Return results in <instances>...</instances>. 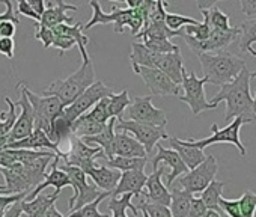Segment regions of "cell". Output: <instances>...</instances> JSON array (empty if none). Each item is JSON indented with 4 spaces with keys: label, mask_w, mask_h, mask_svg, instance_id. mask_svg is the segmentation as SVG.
I'll return each instance as SVG.
<instances>
[{
    "label": "cell",
    "mask_w": 256,
    "mask_h": 217,
    "mask_svg": "<svg viewBox=\"0 0 256 217\" xmlns=\"http://www.w3.org/2000/svg\"><path fill=\"white\" fill-rule=\"evenodd\" d=\"M254 78V71L242 68L241 72L228 84L220 86V90L208 101L212 106L226 101L224 121L230 122L235 118H242L247 124L256 122L253 115V96L250 95V80Z\"/></svg>",
    "instance_id": "obj_1"
},
{
    "label": "cell",
    "mask_w": 256,
    "mask_h": 217,
    "mask_svg": "<svg viewBox=\"0 0 256 217\" xmlns=\"http://www.w3.org/2000/svg\"><path fill=\"white\" fill-rule=\"evenodd\" d=\"M95 82V68L92 59H86L82 62L77 71L65 78L54 80L44 89V95L56 96L64 107L70 106L77 96H80L92 83Z\"/></svg>",
    "instance_id": "obj_2"
},
{
    "label": "cell",
    "mask_w": 256,
    "mask_h": 217,
    "mask_svg": "<svg viewBox=\"0 0 256 217\" xmlns=\"http://www.w3.org/2000/svg\"><path fill=\"white\" fill-rule=\"evenodd\" d=\"M199 62L202 65L204 77L208 83L216 86H223L230 83L242 68H246V60L223 50L217 53L199 54Z\"/></svg>",
    "instance_id": "obj_3"
},
{
    "label": "cell",
    "mask_w": 256,
    "mask_h": 217,
    "mask_svg": "<svg viewBox=\"0 0 256 217\" xmlns=\"http://www.w3.org/2000/svg\"><path fill=\"white\" fill-rule=\"evenodd\" d=\"M28 98L30 101L32 110H34V122L36 130H42L47 136H50L54 121L64 114V106L56 96L38 95L32 92L29 88L26 90ZM50 139V138H48Z\"/></svg>",
    "instance_id": "obj_4"
},
{
    "label": "cell",
    "mask_w": 256,
    "mask_h": 217,
    "mask_svg": "<svg viewBox=\"0 0 256 217\" xmlns=\"http://www.w3.org/2000/svg\"><path fill=\"white\" fill-rule=\"evenodd\" d=\"M59 169H62L71 180L72 182V196L68 200V210L74 211L78 210L90 202H94L95 199H98L101 196V190L88 180L86 174L78 169V168H72V166H66V164H60Z\"/></svg>",
    "instance_id": "obj_5"
},
{
    "label": "cell",
    "mask_w": 256,
    "mask_h": 217,
    "mask_svg": "<svg viewBox=\"0 0 256 217\" xmlns=\"http://www.w3.org/2000/svg\"><path fill=\"white\" fill-rule=\"evenodd\" d=\"M208 83V80L205 77L199 78L193 71H182V82L181 86L184 89V94L180 95L178 98L186 102L193 115H199L205 110H214L217 108L216 106L210 104L205 95V84Z\"/></svg>",
    "instance_id": "obj_6"
},
{
    "label": "cell",
    "mask_w": 256,
    "mask_h": 217,
    "mask_svg": "<svg viewBox=\"0 0 256 217\" xmlns=\"http://www.w3.org/2000/svg\"><path fill=\"white\" fill-rule=\"evenodd\" d=\"M113 94V89L108 88L104 82L101 80H95L80 96H77L70 106H66L64 108V116L65 120L72 124L76 120H78L82 115H84L86 112H89L90 108L102 98L110 96Z\"/></svg>",
    "instance_id": "obj_7"
},
{
    "label": "cell",
    "mask_w": 256,
    "mask_h": 217,
    "mask_svg": "<svg viewBox=\"0 0 256 217\" xmlns=\"http://www.w3.org/2000/svg\"><path fill=\"white\" fill-rule=\"evenodd\" d=\"M247 124L242 118H235L230 121L229 126H226L224 128H218L217 124H212L211 126V132L212 134L210 138H205V139H200V140H194V139H188L186 140L190 146H194L198 150H202L210 146V145H214V144H232L238 151L240 154L244 157L247 154V150L246 146L242 145L241 139H240V128Z\"/></svg>",
    "instance_id": "obj_8"
},
{
    "label": "cell",
    "mask_w": 256,
    "mask_h": 217,
    "mask_svg": "<svg viewBox=\"0 0 256 217\" xmlns=\"http://www.w3.org/2000/svg\"><path fill=\"white\" fill-rule=\"evenodd\" d=\"M218 170V163L214 156H206L205 160L194 169L188 170L180 178V187L190 194H200L214 181Z\"/></svg>",
    "instance_id": "obj_9"
},
{
    "label": "cell",
    "mask_w": 256,
    "mask_h": 217,
    "mask_svg": "<svg viewBox=\"0 0 256 217\" xmlns=\"http://www.w3.org/2000/svg\"><path fill=\"white\" fill-rule=\"evenodd\" d=\"M119 132H125L132 138H134L146 151V154H151V151L156 148V145L163 140L169 139V134L166 128L162 127H154L150 124H142L136 121H125L124 118L116 120V127Z\"/></svg>",
    "instance_id": "obj_10"
},
{
    "label": "cell",
    "mask_w": 256,
    "mask_h": 217,
    "mask_svg": "<svg viewBox=\"0 0 256 217\" xmlns=\"http://www.w3.org/2000/svg\"><path fill=\"white\" fill-rule=\"evenodd\" d=\"M240 36V28L238 26H232L229 30H218V29H211L210 36L205 41H196L194 38L182 34L181 38H184L186 44L188 46V48L196 54H204V53H217V52H223L224 48H228L236 38Z\"/></svg>",
    "instance_id": "obj_11"
},
{
    "label": "cell",
    "mask_w": 256,
    "mask_h": 217,
    "mask_svg": "<svg viewBox=\"0 0 256 217\" xmlns=\"http://www.w3.org/2000/svg\"><path fill=\"white\" fill-rule=\"evenodd\" d=\"M126 116L128 121H136L142 124H150L154 127L166 128L168 116L162 108L152 104V96H134L126 107Z\"/></svg>",
    "instance_id": "obj_12"
},
{
    "label": "cell",
    "mask_w": 256,
    "mask_h": 217,
    "mask_svg": "<svg viewBox=\"0 0 256 217\" xmlns=\"http://www.w3.org/2000/svg\"><path fill=\"white\" fill-rule=\"evenodd\" d=\"M68 140H70V150L66 152H64L60 157V160L66 166L78 168L84 174H88L90 169H94L96 166L95 160L104 156L101 148L88 146L86 144H83L82 139H78L72 134L68 138Z\"/></svg>",
    "instance_id": "obj_13"
},
{
    "label": "cell",
    "mask_w": 256,
    "mask_h": 217,
    "mask_svg": "<svg viewBox=\"0 0 256 217\" xmlns=\"http://www.w3.org/2000/svg\"><path fill=\"white\" fill-rule=\"evenodd\" d=\"M92 8V18L83 24V30H89L96 24H113V30L116 34H122L125 30V28H130L133 16H134V10L130 8H114L110 14L104 12L100 2L96 0H92L89 4Z\"/></svg>",
    "instance_id": "obj_14"
},
{
    "label": "cell",
    "mask_w": 256,
    "mask_h": 217,
    "mask_svg": "<svg viewBox=\"0 0 256 217\" xmlns=\"http://www.w3.org/2000/svg\"><path fill=\"white\" fill-rule=\"evenodd\" d=\"M133 71L142 77L148 89L151 90V96H169V95H176L180 96L181 86L175 84L164 72H162L157 68H146V66H133Z\"/></svg>",
    "instance_id": "obj_15"
},
{
    "label": "cell",
    "mask_w": 256,
    "mask_h": 217,
    "mask_svg": "<svg viewBox=\"0 0 256 217\" xmlns=\"http://www.w3.org/2000/svg\"><path fill=\"white\" fill-rule=\"evenodd\" d=\"M20 100L18 101H14L17 107H20V115L17 116V121H16V126L10 134V142H17V140H22L28 136L32 134V132L35 130V122H34V110H32V106H30V101L28 98V88L20 83ZM8 142V144H10Z\"/></svg>",
    "instance_id": "obj_16"
},
{
    "label": "cell",
    "mask_w": 256,
    "mask_h": 217,
    "mask_svg": "<svg viewBox=\"0 0 256 217\" xmlns=\"http://www.w3.org/2000/svg\"><path fill=\"white\" fill-rule=\"evenodd\" d=\"M106 158L110 160L113 157H146L145 148L128 133L119 132L114 134L113 144L110 145L108 151L104 152Z\"/></svg>",
    "instance_id": "obj_17"
},
{
    "label": "cell",
    "mask_w": 256,
    "mask_h": 217,
    "mask_svg": "<svg viewBox=\"0 0 256 217\" xmlns=\"http://www.w3.org/2000/svg\"><path fill=\"white\" fill-rule=\"evenodd\" d=\"M164 170H166L164 166L158 168L157 170H152V174L148 175V178H146V184H145V188L142 193L145 196V200H148L151 204L169 206L170 205V192L162 180L164 175Z\"/></svg>",
    "instance_id": "obj_18"
},
{
    "label": "cell",
    "mask_w": 256,
    "mask_h": 217,
    "mask_svg": "<svg viewBox=\"0 0 256 217\" xmlns=\"http://www.w3.org/2000/svg\"><path fill=\"white\" fill-rule=\"evenodd\" d=\"M156 146H157V154H156V157H152V169L157 170L160 163H164L166 166H169V168L172 169V172L168 175L166 184L170 187V186L174 184V181H175L178 176L187 174L188 169H187V166L184 164V162L181 160V157H180L174 150H168V148H164V146L160 145V144H157Z\"/></svg>",
    "instance_id": "obj_19"
},
{
    "label": "cell",
    "mask_w": 256,
    "mask_h": 217,
    "mask_svg": "<svg viewBox=\"0 0 256 217\" xmlns=\"http://www.w3.org/2000/svg\"><path fill=\"white\" fill-rule=\"evenodd\" d=\"M44 148H47L48 151H52L53 154H56L59 158L62 157L64 151L48 139V136L42 132V130H34L30 136L17 140V142H10L5 145L4 150H30V151H42Z\"/></svg>",
    "instance_id": "obj_20"
},
{
    "label": "cell",
    "mask_w": 256,
    "mask_h": 217,
    "mask_svg": "<svg viewBox=\"0 0 256 217\" xmlns=\"http://www.w3.org/2000/svg\"><path fill=\"white\" fill-rule=\"evenodd\" d=\"M151 68H157L162 72H164L175 84L181 86L182 82V71L184 68V59L181 52L176 53H166V54H154L152 59V66Z\"/></svg>",
    "instance_id": "obj_21"
},
{
    "label": "cell",
    "mask_w": 256,
    "mask_h": 217,
    "mask_svg": "<svg viewBox=\"0 0 256 217\" xmlns=\"http://www.w3.org/2000/svg\"><path fill=\"white\" fill-rule=\"evenodd\" d=\"M68 11H77V6L70 5L66 2H47L40 24L47 29H53L59 24H72L74 17L68 16Z\"/></svg>",
    "instance_id": "obj_22"
},
{
    "label": "cell",
    "mask_w": 256,
    "mask_h": 217,
    "mask_svg": "<svg viewBox=\"0 0 256 217\" xmlns=\"http://www.w3.org/2000/svg\"><path fill=\"white\" fill-rule=\"evenodd\" d=\"M59 163H60V158L56 156L54 160H53L52 164H50V172L47 174V176L44 178V181H42L40 186H36L30 193H28V196L24 198V200H32V199H35V198H36L38 194H41V192L46 190L48 186H53V187L56 188V193H60V190L65 188V187H71V188H72V182H71L70 176H68L62 169H59Z\"/></svg>",
    "instance_id": "obj_23"
},
{
    "label": "cell",
    "mask_w": 256,
    "mask_h": 217,
    "mask_svg": "<svg viewBox=\"0 0 256 217\" xmlns=\"http://www.w3.org/2000/svg\"><path fill=\"white\" fill-rule=\"evenodd\" d=\"M148 175L144 170H130L122 172L120 180L116 186V188L112 192L110 196H122L125 193H132L134 198H139L145 188Z\"/></svg>",
    "instance_id": "obj_24"
},
{
    "label": "cell",
    "mask_w": 256,
    "mask_h": 217,
    "mask_svg": "<svg viewBox=\"0 0 256 217\" xmlns=\"http://www.w3.org/2000/svg\"><path fill=\"white\" fill-rule=\"evenodd\" d=\"M0 174L4 175L6 182V190L10 194H18V193H30L32 187L26 178L23 164H14L11 168H0Z\"/></svg>",
    "instance_id": "obj_25"
},
{
    "label": "cell",
    "mask_w": 256,
    "mask_h": 217,
    "mask_svg": "<svg viewBox=\"0 0 256 217\" xmlns=\"http://www.w3.org/2000/svg\"><path fill=\"white\" fill-rule=\"evenodd\" d=\"M168 140H169L170 150H174L181 157V160L184 162V164L187 166L188 170L198 168L205 160V157H206L202 150L190 146L186 140H181L178 138H170V136H169Z\"/></svg>",
    "instance_id": "obj_26"
},
{
    "label": "cell",
    "mask_w": 256,
    "mask_h": 217,
    "mask_svg": "<svg viewBox=\"0 0 256 217\" xmlns=\"http://www.w3.org/2000/svg\"><path fill=\"white\" fill-rule=\"evenodd\" d=\"M86 176L90 178V181L101 190V192H108L112 193L119 180H120V172L114 170V169H108L107 166H95L94 169H90Z\"/></svg>",
    "instance_id": "obj_27"
},
{
    "label": "cell",
    "mask_w": 256,
    "mask_h": 217,
    "mask_svg": "<svg viewBox=\"0 0 256 217\" xmlns=\"http://www.w3.org/2000/svg\"><path fill=\"white\" fill-rule=\"evenodd\" d=\"M5 102L8 104V110L0 112V151H2L5 148V145L10 142V134L17 121L16 102L10 96H5Z\"/></svg>",
    "instance_id": "obj_28"
},
{
    "label": "cell",
    "mask_w": 256,
    "mask_h": 217,
    "mask_svg": "<svg viewBox=\"0 0 256 217\" xmlns=\"http://www.w3.org/2000/svg\"><path fill=\"white\" fill-rule=\"evenodd\" d=\"M59 198V193H48V194H38L35 199L32 200H22V206H23V212L28 214L29 217H42L46 214V211L56 204Z\"/></svg>",
    "instance_id": "obj_29"
},
{
    "label": "cell",
    "mask_w": 256,
    "mask_h": 217,
    "mask_svg": "<svg viewBox=\"0 0 256 217\" xmlns=\"http://www.w3.org/2000/svg\"><path fill=\"white\" fill-rule=\"evenodd\" d=\"M116 118H110L108 122L106 124L104 130L96 134V136H92V138H84L82 139L83 144H86L88 146H94V148H101L102 150V154L108 151L110 145L113 144V139H114V134H116Z\"/></svg>",
    "instance_id": "obj_30"
},
{
    "label": "cell",
    "mask_w": 256,
    "mask_h": 217,
    "mask_svg": "<svg viewBox=\"0 0 256 217\" xmlns=\"http://www.w3.org/2000/svg\"><path fill=\"white\" fill-rule=\"evenodd\" d=\"M106 124H100L95 122L92 120H89L88 116L82 115L78 120H76L71 124V134L78 138V139H84V138H92L100 134L104 130Z\"/></svg>",
    "instance_id": "obj_31"
},
{
    "label": "cell",
    "mask_w": 256,
    "mask_h": 217,
    "mask_svg": "<svg viewBox=\"0 0 256 217\" xmlns=\"http://www.w3.org/2000/svg\"><path fill=\"white\" fill-rule=\"evenodd\" d=\"M192 199L193 194L180 188H174L170 192V205H169L172 217H188Z\"/></svg>",
    "instance_id": "obj_32"
},
{
    "label": "cell",
    "mask_w": 256,
    "mask_h": 217,
    "mask_svg": "<svg viewBox=\"0 0 256 217\" xmlns=\"http://www.w3.org/2000/svg\"><path fill=\"white\" fill-rule=\"evenodd\" d=\"M132 98H130V92L126 89L118 92V94H112L110 96H107V114L108 118H122V114L126 110V107L130 106Z\"/></svg>",
    "instance_id": "obj_33"
},
{
    "label": "cell",
    "mask_w": 256,
    "mask_h": 217,
    "mask_svg": "<svg viewBox=\"0 0 256 217\" xmlns=\"http://www.w3.org/2000/svg\"><path fill=\"white\" fill-rule=\"evenodd\" d=\"M134 196L132 193H125L122 196H112L108 204H107V208L108 211H112V217H128L126 216V210H132L134 212V216L139 214V210L136 205H133L132 199Z\"/></svg>",
    "instance_id": "obj_34"
},
{
    "label": "cell",
    "mask_w": 256,
    "mask_h": 217,
    "mask_svg": "<svg viewBox=\"0 0 256 217\" xmlns=\"http://www.w3.org/2000/svg\"><path fill=\"white\" fill-rule=\"evenodd\" d=\"M148 163V157H113L107 160V166L110 169L122 172H130V170H144Z\"/></svg>",
    "instance_id": "obj_35"
},
{
    "label": "cell",
    "mask_w": 256,
    "mask_h": 217,
    "mask_svg": "<svg viewBox=\"0 0 256 217\" xmlns=\"http://www.w3.org/2000/svg\"><path fill=\"white\" fill-rule=\"evenodd\" d=\"M228 181H211V184L200 193V199L205 204L206 210H212L222 214V210L218 206V200L222 198V192L224 188Z\"/></svg>",
    "instance_id": "obj_36"
},
{
    "label": "cell",
    "mask_w": 256,
    "mask_h": 217,
    "mask_svg": "<svg viewBox=\"0 0 256 217\" xmlns=\"http://www.w3.org/2000/svg\"><path fill=\"white\" fill-rule=\"evenodd\" d=\"M240 52H247L256 42V18L244 20L240 26Z\"/></svg>",
    "instance_id": "obj_37"
},
{
    "label": "cell",
    "mask_w": 256,
    "mask_h": 217,
    "mask_svg": "<svg viewBox=\"0 0 256 217\" xmlns=\"http://www.w3.org/2000/svg\"><path fill=\"white\" fill-rule=\"evenodd\" d=\"M110 194H112V193H108V192H102L101 196H100L98 199H95L94 202H90V204H88V205H84V206H82V208H78V210L70 211V214H68L66 217H112V216H108V214L100 212V210H98V208H100V204H101L104 199H107Z\"/></svg>",
    "instance_id": "obj_38"
},
{
    "label": "cell",
    "mask_w": 256,
    "mask_h": 217,
    "mask_svg": "<svg viewBox=\"0 0 256 217\" xmlns=\"http://www.w3.org/2000/svg\"><path fill=\"white\" fill-rule=\"evenodd\" d=\"M202 16H204V22L198 23V24H193V26H186L182 29V32L192 38H194L196 41H205L210 34H211V26H210V22H208V11L206 10H200Z\"/></svg>",
    "instance_id": "obj_39"
},
{
    "label": "cell",
    "mask_w": 256,
    "mask_h": 217,
    "mask_svg": "<svg viewBox=\"0 0 256 217\" xmlns=\"http://www.w3.org/2000/svg\"><path fill=\"white\" fill-rule=\"evenodd\" d=\"M208 11V22H210V26L211 29H218V30H229L232 26H230V22H229V16L224 14L223 11H220L216 5L211 6Z\"/></svg>",
    "instance_id": "obj_40"
},
{
    "label": "cell",
    "mask_w": 256,
    "mask_h": 217,
    "mask_svg": "<svg viewBox=\"0 0 256 217\" xmlns=\"http://www.w3.org/2000/svg\"><path fill=\"white\" fill-rule=\"evenodd\" d=\"M142 44L151 50L152 53H158V54H166V53H176L181 52L178 46L172 44L169 40H144Z\"/></svg>",
    "instance_id": "obj_41"
},
{
    "label": "cell",
    "mask_w": 256,
    "mask_h": 217,
    "mask_svg": "<svg viewBox=\"0 0 256 217\" xmlns=\"http://www.w3.org/2000/svg\"><path fill=\"white\" fill-rule=\"evenodd\" d=\"M241 217H254L256 212V193L252 190H246L242 196L238 199Z\"/></svg>",
    "instance_id": "obj_42"
},
{
    "label": "cell",
    "mask_w": 256,
    "mask_h": 217,
    "mask_svg": "<svg viewBox=\"0 0 256 217\" xmlns=\"http://www.w3.org/2000/svg\"><path fill=\"white\" fill-rule=\"evenodd\" d=\"M164 23H166V26L170 30L178 32V30H181V28L193 26V24H198L199 22L196 18H192V17H186V16H181V14H170V12H168L166 14V18H164Z\"/></svg>",
    "instance_id": "obj_43"
},
{
    "label": "cell",
    "mask_w": 256,
    "mask_h": 217,
    "mask_svg": "<svg viewBox=\"0 0 256 217\" xmlns=\"http://www.w3.org/2000/svg\"><path fill=\"white\" fill-rule=\"evenodd\" d=\"M84 116H88L89 120L100 122V124H107L108 122V114H107V96L100 100L89 112L84 114Z\"/></svg>",
    "instance_id": "obj_44"
},
{
    "label": "cell",
    "mask_w": 256,
    "mask_h": 217,
    "mask_svg": "<svg viewBox=\"0 0 256 217\" xmlns=\"http://www.w3.org/2000/svg\"><path fill=\"white\" fill-rule=\"evenodd\" d=\"M139 211H145L150 214V217H172L169 206L164 205H158V204H151L145 199H142L138 205Z\"/></svg>",
    "instance_id": "obj_45"
},
{
    "label": "cell",
    "mask_w": 256,
    "mask_h": 217,
    "mask_svg": "<svg viewBox=\"0 0 256 217\" xmlns=\"http://www.w3.org/2000/svg\"><path fill=\"white\" fill-rule=\"evenodd\" d=\"M218 206H220V210L224 211L229 217H241L238 199H226V198L222 196L220 200H218Z\"/></svg>",
    "instance_id": "obj_46"
},
{
    "label": "cell",
    "mask_w": 256,
    "mask_h": 217,
    "mask_svg": "<svg viewBox=\"0 0 256 217\" xmlns=\"http://www.w3.org/2000/svg\"><path fill=\"white\" fill-rule=\"evenodd\" d=\"M35 38L40 40L46 48H50L52 47V42H53V38H54V34L52 29H47L44 26H41L40 23H35Z\"/></svg>",
    "instance_id": "obj_47"
},
{
    "label": "cell",
    "mask_w": 256,
    "mask_h": 217,
    "mask_svg": "<svg viewBox=\"0 0 256 217\" xmlns=\"http://www.w3.org/2000/svg\"><path fill=\"white\" fill-rule=\"evenodd\" d=\"M2 4L6 6V11L0 14V23H4V22H11L14 23L16 26L20 24V20L17 17V12L14 11V4L10 2V0H2Z\"/></svg>",
    "instance_id": "obj_48"
},
{
    "label": "cell",
    "mask_w": 256,
    "mask_h": 217,
    "mask_svg": "<svg viewBox=\"0 0 256 217\" xmlns=\"http://www.w3.org/2000/svg\"><path fill=\"white\" fill-rule=\"evenodd\" d=\"M206 211H208V210H206L205 204L202 202V199L193 196V199H192V202H190L188 217H204Z\"/></svg>",
    "instance_id": "obj_49"
},
{
    "label": "cell",
    "mask_w": 256,
    "mask_h": 217,
    "mask_svg": "<svg viewBox=\"0 0 256 217\" xmlns=\"http://www.w3.org/2000/svg\"><path fill=\"white\" fill-rule=\"evenodd\" d=\"M14 48H16V41L12 38H0V54H4L12 60Z\"/></svg>",
    "instance_id": "obj_50"
},
{
    "label": "cell",
    "mask_w": 256,
    "mask_h": 217,
    "mask_svg": "<svg viewBox=\"0 0 256 217\" xmlns=\"http://www.w3.org/2000/svg\"><path fill=\"white\" fill-rule=\"evenodd\" d=\"M28 196V193H18V194H0V211H5L10 205L14 202L23 200Z\"/></svg>",
    "instance_id": "obj_51"
},
{
    "label": "cell",
    "mask_w": 256,
    "mask_h": 217,
    "mask_svg": "<svg viewBox=\"0 0 256 217\" xmlns=\"http://www.w3.org/2000/svg\"><path fill=\"white\" fill-rule=\"evenodd\" d=\"M17 14H23V16H26V17H29V18H32V20H35L36 23H40V20H41V17H38V16L34 12V10L29 6V4L26 2V0H20V2L17 4Z\"/></svg>",
    "instance_id": "obj_52"
},
{
    "label": "cell",
    "mask_w": 256,
    "mask_h": 217,
    "mask_svg": "<svg viewBox=\"0 0 256 217\" xmlns=\"http://www.w3.org/2000/svg\"><path fill=\"white\" fill-rule=\"evenodd\" d=\"M240 6L242 14L248 17V20L256 18V0H241Z\"/></svg>",
    "instance_id": "obj_53"
},
{
    "label": "cell",
    "mask_w": 256,
    "mask_h": 217,
    "mask_svg": "<svg viewBox=\"0 0 256 217\" xmlns=\"http://www.w3.org/2000/svg\"><path fill=\"white\" fill-rule=\"evenodd\" d=\"M17 32V26L11 22L0 23V38H12Z\"/></svg>",
    "instance_id": "obj_54"
},
{
    "label": "cell",
    "mask_w": 256,
    "mask_h": 217,
    "mask_svg": "<svg viewBox=\"0 0 256 217\" xmlns=\"http://www.w3.org/2000/svg\"><path fill=\"white\" fill-rule=\"evenodd\" d=\"M22 214H23V206H22V200H18V202H14L12 205H10L5 210L4 217H20Z\"/></svg>",
    "instance_id": "obj_55"
},
{
    "label": "cell",
    "mask_w": 256,
    "mask_h": 217,
    "mask_svg": "<svg viewBox=\"0 0 256 217\" xmlns=\"http://www.w3.org/2000/svg\"><path fill=\"white\" fill-rule=\"evenodd\" d=\"M28 4L38 17H41L44 14V11H46V2H44V0H29Z\"/></svg>",
    "instance_id": "obj_56"
},
{
    "label": "cell",
    "mask_w": 256,
    "mask_h": 217,
    "mask_svg": "<svg viewBox=\"0 0 256 217\" xmlns=\"http://www.w3.org/2000/svg\"><path fill=\"white\" fill-rule=\"evenodd\" d=\"M42 217H65V216H62V212H59V210L56 208V204H54L46 211V214Z\"/></svg>",
    "instance_id": "obj_57"
},
{
    "label": "cell",
    "mask_w": 256,
    "mask_h": 217,
    "mask_svg": "<svg viewBox=\"0 0 256 217\" xmlns=\"http://www.w3.org/2000/svg\"><path fill=\"white\" fill-rule=\"evenodd\" d=\"M204 217H223V214H220L217 211H212V210H208Z\"/></svg>",
    "instance_id": "obj_58"
},
{
    "label": "cell",
    "mask_w": 256,
    "mask_h": 217,
    "mask_svg": "<svg viewBox=\"0 0 256 217\" xmlns=\"http://www.w3.org/2000/svg\"><path fill=\"white\" fill-rule=\"evenodd\" d=\"M253 115L256 118V90H254V96H253Z\"/></svg>",
    "instance_id": "obj_59"
},
{
    "label": "cell",
    "mask_w": 256,
    "mask_h": 217,
    "mask_svg": "<svg viewBox=\"0 0 256 217\" xmlns=\"http://www.w3.org/2000/svg\"><path fill=\"white\" fill-rule=\"evenodd\" d=\"M247 53H250L252 56H254V58H256V50H253V48H248V50H247ZM254 77H256V71H254Z\"/></svg>",
    "instance_id": "obj_60"
},
{
    "label": "cell",
    "mask_w": 256,
    "mask_h": 217,
    "mask_svg": "<svg viewBox=\"0 0 256 217\" xmlns=\"http://www.w3.org/2000/svg\"><path fill=\"white\" fill-rule=\"evenodd\" d=\"M140 212H142V216H144V217H150V214H148V212H145V211H140Z\"/></svg>",
    "instance_id": "obj_61"
},
{
    "label": "cell",
    "mask_w": 256,
    "mask_h": 217,
    "mask_svg": "<svg viewBox=\"0 0 256 217\" xmlns=\"http://www.w3.org/2000/svg\"><path fill=\"white\" fill-rule=\"evenodd\" d=\"M4 214H5V211H0V217H4Z\"/></svg>",
    "instance_id": "obj_62"
},
{
    "label": "cell",
    "mask_w": 256,
    "mask_h": 217,
    "mask_svg": "<svg viewBox=\"0 0 256 217\" xmlns=\"http://www.w3.org/2000/svg\"><path fill=\"white\" fill-rule=\"evenodd\" d=\"M20 217H29V216H28V214H24V212H23V214H22V216H20Z\"/></svg>",
    "instance_id": "obj_63"
}]
</instances>
